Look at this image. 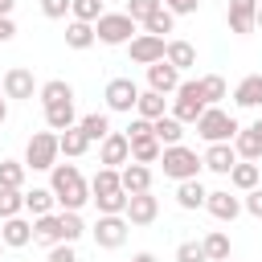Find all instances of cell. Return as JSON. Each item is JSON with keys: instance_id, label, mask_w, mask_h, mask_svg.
Returning <instances> with one entry per match:
<instances>
[{"instance_id": "1", "label": "cell", "mask_w": 262, "mask_h": 262, "mask_svg": "<svg viewBox=\"0 0 262 262\" xmlns=\"http://www.w3.org/2000/svg\"><path fill=\"white\" fill-rule=\"evenodd\" d=\"M49 192L66 213H82L90 205V180L78 172V164H53L49 168Z\"/></svg>"}, {"instance_id": "2", "label": "cell", "mask_w": 262, "mask_h": 262, "mask_svg": "<svg viewBox=\"0 0 262 262\" xmlns=\"http://www.w3.org/2000/svg\"><path fill=\"white\" fill-rule=\"evenodd\" d=\"M156 164H160V168H164V176H168V180H176V184H180V180H201V168H205V164H201V156H196L192 147H184V143L164 147Z\"/></svg>"}, {"instance_id": "3", "label": "cell", "mask_w": 262, "mask_h": 262, "mask_svg": "<svg viewBox=\"0 0 262 262\" xmlns=\"http://www.w3.org/2000/svg\"><path fill=\"white\" fill-rule=\"evenodd\" d=\"M192 127H196V135H201L205 143H233V135L242 131L237 119H233L229 111H221V106H205Z\"/></svg>"}, {"instance_id": "4", "label": "cell", "mask_w": 262, "mask_h": 262, "mask_svg": "<svg viewBox=\"0 0 262 262\" xmlns=\"http://www.w3.org/2000/svg\"><path fill=\"white\" fill-rule=\"evenodd\" d=\"M57 131H33V139L25 143V168H33V172H49L53 164H57Z\"/></svg>"}, {"instance_id": "5", "label": "cell", "mask_w": 262, "mask_h": 262, "mask_svg": "<svg viewBox=\"0 0 262 262\" xmlns=\"http://www.w3.org/2000/svg\"><path fill=\"white\" fill-rule=\"evenodd\" d=\"M201 111H205V98H201V82L196 78H180V86H176V98H172V119H180L184 127L188 123H196L201 119Z\"/></svg>"}, {"instance_id": "6", "label": "cell", "mask_w": 262, "mask_h": 262, "mask_svg": "<svg viewBox=\"0 0 262 262\" xmlns=\"http://www.w3.org/2000/svg\"><path fill=\"white\" fill-rule=\"evenodd\" d=\"M94 37H98L102 45H127V41L135 37V20H131L127 12H102V16L94 20Z\"/></svg>"}, {"instance_id": "7", "label": "cell", "mask_w": 262, "mask_h": 262, "mask_svg": "<svg viewBox=\"0 0 262 262\" xmlns=\"http://www.w3.org/2000/svg\"><path fill=\"white\" fill-rule=\"evenodd\" d=\"M127 217L123 213H115V217H98L94 225H90V233H94V246L98 250H119L123 242H127Z\"/></svg>"}, {"instance_id": "8", "label": "cell", "mask_w": 262, "mask_h": 262, "mask_svg": "<svg viewBox=\"0 0 262 262\" xmlns=\"http://www.w3.org/2000/svg\"><path fill=\"white\" fill-rule=\"evenodd\" d=\"M102 98H106V111L131 115V111H135V98H139V86H135L131 78H111L106 90H102Z\"/></svg>"}, {"instance_id": "9", "label": "cell", "mask_w": 262, "mask_h": 262, "mask_svg": "<svg viewBox=\"0 0 262 262\" xmlns=\"http://www.w3.org/2000/svg\"><path fill=\"white\" fill-rule=\"evenodd\" d=\"M164 37H151V33H135L131 41H127V53H131V61L135 66H156V61H164Z\"/></svg>"}, {"instance_id": "10", "label": "cell", "mask_w": 262, "mask_h": 262, "mask_svg": "<svg viewBox=\"0 0 262 262\" xmlns=\"http://www.w3.org/2000/svg\"><path fill=\"white\" fill-rule=\"evenodd\" d=\"M0 90H4V98H20V102H25V98L37 94V78H33L29 66H12V70H4Z\"/></svg>"}, {"instance_id": "11", "label": "cell", "mask_w": 262, "mask_h": 262, "mask_svg": "<svg viewBox=\"0 0 262 262\" xmlns=\"http://www.w3.org/2000/svg\"><path fill=\"white\" fill-rule=\"evenodd\" d=\"M98 164H102V168H123V164H131V143H127L123 131H111V135L98 143Z\"/></svg>"}, {"instance_id": "12", "label": "cell", "mask_w": 262, "mask_h": 262, "mask_svg": "<svg viewBox=\"0 0 262 262\" xmlns=\"http://www.w3.org/2000/svg\"><path fill=\"white\" fill-rule=\"evenodd\" d=\"M123 217H127V225H151V221L160 217V201H156L151 192H135V196H127Z\"/></svg>"}, {"instance_id": "13", "label": "cell", "mask_w": 262, "mask_h": 262, "mask_svg": "<svg viewBox=\"0 0 262 262\" xmlns=\"http://www.w3.org/2000/svg\"><path fill=\"white\" fill-rule=\"evenodd\" d=\"M254 12H258V0H229V8H225L229 33L250 37V33H254Z\"/></svg>"}, {"instance_id": "14", "label": "cell", "mask_w": 262, "mask_h": 262, "mask_svg": "<svg viewBox=\"0 0 262 262\" xmlns=\"http://www.w3.org/2000/svg\"><path fill=\"white\" fill-rule=\"evenodd\" d=\"M205 209H209L217 221H233V217L242 213V196H233L229 188H213V192L205 196Z\"/></svg>"}, {"instance_id": "15", "label": "cell", "mask_w": 262, "mask_h": 262, "mask_svg": "<svg viewBox=\"0 0 262 262\" xmlns=\"http://www.w3.org/2000/svg\"><path fill=\"white\" fill-rule=\"evenodd\" d=\"M176 86H180V70H176V66H168V61L147 66V90H156V94H176Z\"/></svg>"}, {"instance_id": "16", "label": "cell", "mask_w": 262, "mask_h": 262, "mask_svg": "<svg viewBox=\"0 0 262 262\" xmlns=\"http://www.w3.org/2000/svg\"><path fill=\"white\" fill-rule=\"evenodd\" d=\"M201 164L209 172H217V176H229V168L237 164V151H233V143H209L205 156H201Z\"/></svg>"}, {"instance_id": "17", "label": "cell", "mask_w": 262, "mask_h": 262, "mask_svg": "<svg viewBox=\"0 0 262 262\" xmlns=\"http://www.w3.org/2000/svg\"><path fill=\"white\" fill-rule=\"evenodd\" d=\"M119 184H123L127 196L151 192V168H147V164H123V168H119Z\"/></svg>"}, {"instance_id": "18", "label": "cell", "mask_w": 262, "mask_h": 262, "mask_svg": "<svg viewBox=\"0 0 262 262\" xmlns=\"http://www.w3.org/2000/svg\"><path fill=\"white\" fill-rule=\"evenodd\" d=\"M0 242H4V250H20V246H29V242H33V221H25V217H8V221H0Z\"/></svg>"}, {"instance_id": "19", "label": "cell", "mask_w": 262, "mask_h": 262, "mask_svg": "<svg viewBox=\"0 0 262 262\" xmlns=\"http://www.w3.org/2000/svg\"><path fill=\"white\" fill-rule=\"evenodd\" d=\"M233 102H237V106H246V111L262 106V74H246V78L233 86Z\"/></svg>"}, {"instance_id": "20", "label": "cell", "mask_w": 262, "mask_h": 262, "mask_svg": "<svg viewBox=\"0 0 262 262\" xmlns=\"http://www.w3.org/2000/svg\"><path fill=\"white\" fill-rule=\"evenodd\" d=\"M233 151H237V160L258 164V160H262V135H258L254 127H242V131L233 135Z\"/></svg>"}, {"instance_id": "21", "label": "cell", "mask_w": 262, "mask_h": 262, "mask_svg": "<svg viewBox=\"0 0 262 262\" xmlns=\"http://www.w3.org/2000/svg\"><path fill=\"white\" fill-rule=\"evenodd\" d=\"M164 61L184 74V70L196 66V45H188V41H168V45H164Z\"/></svg>"}, {"instance_id": "22", "label": "cell", "mask_w": 262, "mask_h": 262, "mask_svg": "<svg viewBox=\"0 0 262 262\" xmlns=\"http://www.w3.org/2000/svg\"><path fill=\"white\" fill-rule=\"evenodd\" d=\"M37 98H41V106H53V102H74V86H70L66 78H49V82H41V86H37Z\"/></svg>"}, {"instance_id": "23", "label": "cell", "mask_w": 262, "mask_h": 262, "mask_svg": "<svg viewBox=\"0 0 262 262\" xmlns=\"http://www.w3.org/2000/svg\"><path fill=\"white\" fill-rule=\"evenodd\" d=\"M135 115H139V119H147V123L164 119V115H168L164 94H156V90H139V98H135Z\"/></svg>"}, {"instance_id": "24", "label": "cell", "mask_w": 262, "mask_h": 262, "mask_svg": "<svg viewBox=\"0 0 262 262\" xmlns=\"http://www.w3.org/2000/svg\"><path fill=\"white\" fill-rule=\"evenodd\" d=\"M45 127L49 131H70V127H78V115H74V102H53V106H45Z\"/></svg>"}, {"instance_id": "25", "label": "cell", "mask_w": 262, "mask_h": 262, "mask_svg": "<svg viewBox=\"0 0 262 262\" xmlns=\"http://www.w3.org/2000/svg\"><path fill=\"white\" fill-rule=\"evenodd\" d=\"M258 180H262V168H258V164H250V160H237V164L229 168V184H233L237 192L258 188Z\"/></svg>"}, {"instance_id": "26", "label": "cell", "mask_w": 262, "mask_h": 262, "mask_svg": "<svg viewBox=\"0 0 262 262\" xmlns=\"http://www.w3.org/2000/svg\"><path fill=\"white\" fill-rule=\"evenodd\" d=\"M205 196H209V188H205L201 180H180V184H176V205L188 209V213H192V209H205Z\"/></svg>"}, {"instance_id": "27", "label": "cell", "mask_w": 262, "mask_h": 262, "mask_svg": "<svg viewBox=\"0 0 262 262\" xmlns=\"http://www.w3.org/2000/svg\"><path fill=\"white\" fill-rule=\"evenodd\" d=\"M33 242H37V246H57V242H61V221H57V213L33 217Z\"/></svg>"}, {"instance_id": "28", "label": "cell", "mask_w": 262, "mask_h": 262, "mask_svg": "<svg viewBox=\"0 0 262 262\" xmlns=\"http://www.w3.org/2000/svg\"><path fill=\"white\" fill-rule=\"evenodd\" d=\"M78 127H82V135H86L90 143H94V139L102 143V139L111 135V115H106V111H90V115L78 119Z\"/></svg>"}, {"instance_id": "29", "label": "cell", "mask_w": 262, "mask_h": 262, "mask_svg": "<svg viewBox=\"0 0 262 262\" xmlns=\"http://www.w3.org/2000/svg\"><path fill=\"white\" fill-rule=\"evenodd\" d=\"M151 135L160 139V147H172V143H180V139H184V123H180V119H172V115H164V119H156V123H151Z\"/></svg>"}, {"instance_id": "30", "label": "cell", "mask_w": 262, "mask_h": 262, "mask_svg": "<svg viewBox=\"0 0 262 262\" xmlns=\"http://www.w3.org/2000/svg\"><path fill=\"white\" fill-rule=\"evenodd\" d=\"M86 147H90V139L82 135V127H70V131H61V135H57V151H61L66 160L86 156Z\"/></svg>"}, {"instance_id": "31", "label": "cell", "mask_w": 262, "mask_h": 262, "mask_svg": "<svg viewBox=\"0 0 262 262\" xmlns=\"http://www.w3.org/2000/svg\"><path fill=\"white\" fill-rule=\"evenodd\" d=\"M201 250H205L209 262H225V258H229V233H225V229H209V233L201 237Z\"/></svg>"}, {"instance_id": "32", "label": "cell", "mask_w": 262, "mask_h": 262, "mask_svg": "<svg viewBox=\"0 0 262 262\" xmlns=\"http://www.w3.org/2000/svg\"><path fill=\"white\" fill-rule=\"evenodd\" d=\"M111 192H123V184H119V168H98L94 180H90V201H94V196H111Z\"/></svg>"}, {"instance_id": "33", "label": "cell", "mask_w": 262, "mask_h": 262, "mask_svg": "<svg viewBox=\"0 0 262 262\" xmlns=\"http://www.w3.org/2000/svg\"><path fill=\"white\" fill-rule=\"evenodd\" d=\"M196 82H201V98H205V106H221V98L229 94V86H225L221 74H205V78H196Z\"/></svg>"}, {"instance_id": "34", "label": "cell", "mask_w": 262, "mask_h": 262, "mask_svg": "<svg viewBox=\"0 0 262 262\" xmlns=\"http://www.w3.org/2000/svg\"><path fill=\"white\" fill-rule=\"evenodd\" d=\"M98 37H94V25H82V20H70L66 25V45L70 49H90Z\"/></svg>"}, {"instance_id": "35", "label": "cell", "mask_w": 262, "mask_h": 262, "mask_svg": "<svg viewBox=\"0 0 262 262\" xmlns=\"http://www.w3.org/2000/svg\"><path fill=\"white\" fill-rule=\"evenodd\" d=\"M53 192L49 188H29L25 192V213H33V217H45V213H53Z\"/></svg>"}, {"instance_id": "36", "label": "cell", "mask_w": 262, "mask_h": 262, "mask_svg": "<svg viewBox=\"0 0 262 262\" xmlns=\"http://www.w3.org/2000/svg\"><path fill=\"white\" fill-rule=\"evenodd\" d=\"M160 151H164V147H160V139H156V135L135 139V143H131V164H156V160H160Z\"/></svg>"}, {"instance_id": "37", "label": "cell", "mask_w": 262, "mask_h": 262, "mask_svg": "<svg viewBox=\"0 0 262 262\" xmlns=\"http://www.w3.org/2000/svg\"><path fill=\"white\" fill-rule=\"evenodd\" d=\"M25 213V188H0V221Z\"/></svg>"}, {"instance_id": "38", "label": "cell", "mask_w": 262, "mask_h": 262, "mask_svg": "<svg viewBox=\"0 0 262 262\" xmlns=\"http://www.w3.org/2000/svg\"><path fill=\"white\" fill-rule=\"evenodd\" d=\"M25 172L20 160H0V188H25Z\"/></svg>"}, {"instance_id": "39", "label": "cell", "mask_w": 262, "mask_h": 262, "mask_svg": "<svg viewBox=\"0 0 262 262\" xmlns=\"http://www.w3.org/2000/svg\"><path fill=\"white\" fill-rule=\"evenodd\" d=\"M102 12H106V8H102V0H70V16H74V20H82V25H94Z\"/></svg>"}, {"instance_id": "40", "label": "cell", "mask_w": 262, "mask_h": 262, "mask_svg": "<svg viewBox=\"0 0 262 262\" xmlns=\"http://www.w3.org/2000/svg\"><path fill=\"white\" fill-rule=\"evenodd\" d=\"M172 25H176V16H172V12L160 4V8H156L147 20H143V33H151V37H164V33H172Z\"/></svg>"}, {"instance_id": "41", "label": "cell", "mask_w": 262, "mask_h": 262, "mask_svg": "<svg viewBox=\"0 0 262 262\" xmlns=\"http://www.w3.org/2000/svg\"><path fill=\"white\" fill-rule=\"evenodd\" d=\"M57 221H61V242H70V246H74V242L86 233V221H82V213H66V209H61V213H57Z\"/></svg>"}, {"instance_id": "42", "label": "cell", "mask_w": 262, "mask_h": 262, "mask_svg": "<svg viewBox=\"0 0 262 262\" xmlns=\"http://www.w3.org/2000/svg\"><path fill=\"white\" fill-rule=\"evenodd\" d=\"M94 205H98V217H115V213H123V209H127V192H111V196H94Z\"/></svg>"}, {"instance_id": "43", "label": "cell", "mask_w": 262, "mask_h": 262, "mask_svg": "<svg viewBox=\"0 0 262 262\" xmlns=\"http://www.w3.org/2000/svg\"><path fill=\"white\" fill-rule=\"evenodd\" d=\"M156 8H160V0H131V4L123 8V12H127V16L135 20V25H143V20H147V16L156 12Z\"/></svg>"}, {"instance_id": "44", "label": "cell", "mask_w": 262, "mask_h": 262, "mask_svg": "<svg viewBox=\"0 0 262 262\" xmlns=\"http://www.w3.org/2000/svg\"><path fill=\"white\" fill-rule=\"evenodd\" d=\"M176 262H209V258H205L201 242H180L176 246Z\"/></svg>"}, {"instance_id": "45", "label": "cell", "mask_w": 262, "mask_h": 262, "mask_svg": "<svg viewBox=\"0 0 262 262\" xmlns=\"http://www.w3.org/2000/svg\"><path fill=\"white\" fill-rule=\"evenodd\" d=\"M45 262H78V250L70 242H57V246H49V258Z\"/></svg>"}, {"instance_id": "46", "label": "cell", "mask_w": 262, "mask_h": 262, "mask_svg": "<svg viewBox=\"0 0 262 262\" xmlns=\"http://www.w3.org/2000/svg\"><path fill=\"white\" fill-rule=\"evenodd\" d=\"M160 4H164L172 16H192V12L201 8V0H160Z\"/></svg>"}, {"instance_id": "47", "label": "cell", "mask_w": 262, "mask_h": 262, "mask_svg": "<svg viewBox=\"0 0 262 262\" xmlns=\"http://www.w3.org/2000/svg\"><path fill=\"white\" fill-rule=\"evenodd\" d=\"M123 135H127V143H135V139H147V135H151V123L135 115V119H131V127H127Z\"/></svg>"}, {"instance_id": "48", "label": "cell", "mask_w": 262, "mask_h": 262, "mask_svg": "<svg viewBox=\"0 0 262 262\" xmlns=\"http://www.w3.org/2000/svg\"><path fill=\"white\" fill-rule=\"evenodd\" d=\"M242 209H246L250 217H258V221H262V184L246 192V201H242Z\"/></svg>"}, {"instance_id": "49", "label": "cell", "mask_w": 262, "mask_h": 262, "mask_svg": "<svg viewBox=\"0 0 262 262\" xmlns=\"http://www.w3.org/2000/svg\"><path fill=\"white\" fill-rule=\"evenodd\" d=\"M41 12H45L49 20H61V16L70 12V0H41Z\"/></svg>"}, {"instance_id": "50", "label": "cell", "mask_w": 262, "mask_h": 262, "mask_svg": "<svg viewBox=\"0 0 262 262\" xmlns=\"http://www.w3.org/2000/svg\"><path fill=\"white\" fill-rule=\"evenodd\" d=\"M16 37V25H12V16H0V45L4 41H12Z\"/></svg>"}, {"instance_id": "51", "label": "cell", "mask_w": 262, "mask_h": 262, "mask_svg": "<svg viewBox=\"0 0 262 262\" xmlns=\"http://www.w3.org/2000/svg\"><path fill=\"white\" fill-rule=\"evenodd\" d=\"M131 262H160L151 250H139V254H131Z\"/></svg>"}, {"instance_id": "52", "label": "cell", "mask_w": 262, "mask_h": 262, "mask_svg": "<svg viewBox=\"0 0 262 262\" xmlns=\"http://www.w3.org/2000/svg\"><path fill=\"white\" fill-rule=\"evenodd\" d=\"M12 4L16 0H0V16H12Z\"/></svg>"}, {"instance_id": "53", "label": "cell", "mask_w": 262, "mask_h": 262, "mask_svg": "<svg viewBox=\"0 0 262 262\" xmlns=\"http://www.w3.org/2000/svg\"><path fill=\"white\" fill-rule=\"evenodd\" d=\"M8 119V102H4V90H0V123Z\"/></svg>"}, {"instance_id": "54", "label": "cell", "mask_w": 262, "mask_h": 262, "mask_svg": "<svg viewBox=\"0 0 262 262\" xmlns=\"http://www.w3.org/2000/svg\"><path fill=\"white\" fill-rule=\"evenodd\" d=\"M254 29H262V0H258V12H254Z\"/></svg>"}, {"instance_id": "55", "label": "cell", "mask_w": 262, "mask_h": 262, "mask_svg": "<svg viewBox=\"0 0 262 262\" xmlns=\"http://www.w3.org/2000/svg\"><path fill=\"white\" fill-rule=\"evenodd\" d=\"M254 131H258V135H262V119H258V123H254Z\"/></svg>"}, {"instance_id": "56", "label": "cell", "mask_w": 262, "mask_h": 262, "mask_svg": "<svg viewBox=\"0 0 262 262\" xmlns=\"http://www.w3.org/2000/svg\"><path fill=\"white\" fill-rule=\"evenodd\" d=\"M0 254H4V242H0Z\"/></svg>"}, {"instance_id": "57", "label": "cell", "mask_w": 262, "mask_h": 262, "mask_svg": "<svg viewBox=\"0 0 262 262\" xmlns=\"http://www.w3.org/2000/svg\"><path fill=\"white\" fill-rule=\"evenodd\" d=\"M225 262H233V258H225Z\"/></svg>"}, {"instance_id": "58", "label": "cell", "mask_w": 262, "mask_h": 262, "mask_svg": "<svg viewBox=\"0 0 262 262\" xmlns=\"http://www.w3.org/2000/svg\"><path fill=\"white\" fill-rule=\"evenodd\" d=\"M102 4H106V0H102Z\"/></svg>"}]
</instances>
